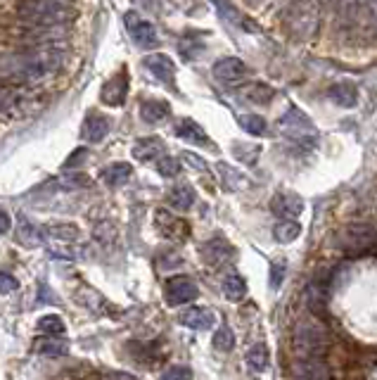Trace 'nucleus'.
<instances>
[{
  "instance_id": "9d476101",
  "label": "nucleus",
  "mask_w": 377,
  "mask_h": 380,
  "mask_svg": "<svg viewBox=\"0 0 377 380\" xmlns=\"http://www.w3.org/2000/svg\"><path fill=\"white\" fill-rule=\"evenodd\" d=\"M126 95H129V77L126 72H119L104 84L102 88V102L104 105H112V107H119L126 102Z\"/></svg>"
},
{
  "instance_id": "c9c22d12",
  "label": "nucleus",
  "mask_w": 377,
  "mask_h": 380,
  "mask_svg": "<svg viewBox=\"0 0 377 380\" xmlns=\"http://www.w3.org/2000/svg\"><path fill=\"white\" fill-rule=\"evenodd\" d=\"M157 171H159L161 176L171 178L181 171V164H178V159H173V157H159L157 159Z\"/></svg>"
},
{
  "instance_id": "f8f14e48",
  "label": "nucleus",
  "mask_w": 377,
  "mask_h": 380,
  "mask_svg": "<svg viewBox=\"0 0 377 380\" xmlns=\"http://www.w3.org/2000/svg\"><path fill=\"white\" fill-rule=\"evenodd\" d=\"M178 321H181L185 328H193V331H207V328L216 324V316L204 307H190L178 316Z\"/></svg>"
},
{
  "instance_id": "c85d7f7f",
  "label": "nucleus",
  "mask_w": 377,
  "mask_h": 380,
  "mask_svg": "<svg viewBox=\"0 0 377 380\" xmlns=\"http://www.w3.org/2000/svg\"><path fill=\"white\" fill-rule=\"evenodd\" d=\"M237 122H240L242 129H245L247 134H252V136H266V129H268L266 119L259 117V114H240Z\"/></svg>"
},
{
  "instance_id": "2eb2a0df",
  "label": "nucleus",
  "mask_w": 377,
  "mask_h": 380,
  "mask_svg": "<svg viewBox=\"0 0 377 380\" xmlns=\"http://www.w3.org/2000/svg\"><path fill=\"white\" fill-rule=\"evenodd\" d=\"M164 155V141L161 138H141V141H136V145H133V157L138 159V162H154L157 157H161Z\"/></svg>"
},
{
  "instance_id": "4c0bfd02",
  "label": "nucleus",
  "mask_w": 377,
  "mask_h": 380,
  "mask_svg": "<svg viewBox=\"0 0 377 380\" xmlns=\"http://www.w3.org/2000/svg\"><path fill=\"white\" fill-rule=\"evenodd\" d=\"M86 157H88V148H77L72 155H69V159L65 162V169H67V171L77 169V164H83V162H86Z\"/></svg>"
},
{
  "instance_id": "b1692460",
  "label": "nucleus",
  "mask_w": 377,
  "mask_h": 380,
  "mask_svg": "<svg viewBox=\"0 0 377 380\" xmlns=\"http://www.w3.org/2000/svg\"><path fill=\"white\" fill-rule=\"evenodd\" d=\"M131 174H133V166L129 162H117V164H109L107 169L102 171V181L107 183V186L117 188V186H124L131 178Z\"/></svg>"
},
{
  "instance_id": "a19ab883",
  "label": "nucleus",
  "mask_w": 377,
  "mask_h": 380,
  "mask_svg": "<svg viewBox=\"0 0 377 380\" xmlns=\"http://www.w3.org/2000/svg\"><path fill=\"white\" fill-rule=\"evenodd\" d=\"M282 274H285L282 264H273V267H271V287H278L282 283Z\"/></svg>"
},
{
  "instance_id": "c756f323",
  "label": "nucleus",
  "mask_w": 377,
  "mask_h": 380,
  "mask_svg": "<svg viewBox=\"0 0 377 380\" xmlns=\"http://www.w3.org/2000/svg\"><path fill=\"white\" fill-rule=\"evenodd\" d=\"M17 238H19V243L26 245V247L40 245V231L24 216H22V221H19V233H17Z\"/></svg>"
},
{
  "instance_id": "393cba45",
  "label": "nucleus",
  "mask_w": 377,
  "mask_h": 380,
  "mask_svg": "<svg viewBox=\"0 0 377 380\" xmlns=\"http://www.w3.org/2000/svg\"><path fill=\"white\" fill-rule=\"evenodd\" d=\"M223 295L230 299V302H240L247 295V283L240 274H228L223 278Z\"/></svg>"
},
{
  "instance_id": "ddd939ff",
  "label": "nucleus",
  "mask_w": 377,
  "mask_h": 380,
  "mask_svg": "<svg viewBox=\"0 0 377 380\" xmlns=\"http://www.w3.org/2000/svg\"><path fill=\"white\" fill-rule=\"evenodd\" d=\"M145 67L152 72L154 79H159V81L164 84H173V79H176V67H173V62L169 60L166 55H147L145 57Z\"/></svg>"
},
{
  "instance_id": "6ab92c4d",
  "label": "nucleus",
  "mask_w": 377,
  "mask_h": 380,
  "mask_svg": "<svg viewBox=\"0 0 377 380\" xmlns=\"http://www.w3.org/2000/svg\"><path fill=\"white\" fill-rule=\"evenodd\" d=\"M173 131H176L178 138H183V141H188V143H195V145H211V141H209V136L204 134V129H202L197 122H193V119L178 122Z\"/></svg>"
},
{
  "instance_id": "473e14b6",
  "label": "nucleus",
  "mask_w": 377,
  "mask_h": 380,
  "mask_svg": "<svg viewBox=\"0 0 377 380\" xmlns=\"http://www.w3.org/2000/svg\"><path fill=\"white\" fill-rule=\"evenodd\" d=\"M38 331L45 333V335H62L65 333V321L57 314H48L38 321Z\"/></svg>"
},
{
  "instance_id": "423d86ee",
  "label": "nucleus",
  "mask_w": 377,
  "mask_h": 380,
  "mask_svg": "<svg viewBox=\"0 0 377 380\" xmlns=\"http://www.w3.org/2000/svg\"><path fill=\"white\" fill-rule=\"evenodd\" d=\"M289 29L294 36H311L318 29V3L316 0H297L292 15H289Z\"/></svg>"
},
{
  "instance_id": "7c9ffc66",
  "label": "nucleus",
  "mask_w": 377,
  "mask_h": 380,
  "mask_svg": "<svg viewBox=\"0 0 377 380\" xmlns=\"http://www.w3.org/2000/svg\"><path fill=\"white\" fill-rule=\"evenodd\" d=\"M247 364L257 373L266 371V368H268V349H266L264 345H254V347L247 352Z\"/></svg>"
},
{
  "instance_id": "0eeeda50",
  "label": "nucleus",
  "mask_w": 377,
  "mask_h": 380,
  "mask_svg": "<svg viewBox=\"0 0 377 380\" xmlns=\"http://www.w3.org/2000/svg\"><path fill=\"white\" fill-rule=\"evenodd\" d=\"M124 22H126V29H129V33L136 45H141L145 50H152L159 45V33H157L152 22L143 19L138 13H126Z\"/></svg>"
},
{
  "instance_id": "6e6552de",
  "label": "nucleus",
  "mask_w": 377,
  "mask_h": 380,
  "mask_svg": "<svg viewBox=\"0 0 377 380\" xmlns=\"http://www.w3.org/2000/svg\"><path fill=\"white\" fill-rule=\"evenodd\" d=\"M164 295L171 307H181V304H188V302H193V299H197L200 290H197V285L188 278V276H173V278L166 280Z\"/></svg>"
},
{
  "instance_id": "dca6fc26",
  "label": "nucleus",
  "mask_w": 377,
  "mask_h": 380,
  "mask_svg": "<svg viewBox=\"0 0 377 380\" xmlns=\"http://www.w3.org/2000/svg\"><path fill=\"white\" fill-rule=\"evenodd\" d=\"M154 221H157V228H159L166 238H185V235H188V226H185V221L169 214L166 209H157Z\"/></svg>"
},
{
  "instance_id": "4be33fe9",
  "label": "nucleus",
  "mask_w": 377,
  "mask_h": 380,
  "mask_svg": "<svg viewBox=\"0 0 377 380\" xmlns=\"http://www.w3.org/2000/svg\"><path fill=\"white\" fill-rule=\"evenodd\" d=\"M169 114H171V107H169V102H164V100H147V102H143V107H141V117L147 124L164 122Z\"/></svg>"
},
{
  "instance_id": "a211bd4d",
  "label": "nucleus",
  "mask_w": 377,
  "mask_h": 380,
  "mask_svg": "<svg viewBox=\"0 0 377 380\" xmlns=\"http://www.w3.org/2000/svg\"><path fill=\"white\" fill-rule=\"evenodd\" d=\"M306 304L313 309V312H326V304H328V280L326 278H313L309 287H306Z\"/></svg>"
},
{
  "instance_id": "79ce46f5",
  "label": "nucleus",
  "mask_w": 377,
  "mask_h": 380,
  "mask_svg": "<svg viewBox=\"0 0 377 380\" xmlns=\"http://www.w3.org/2000/svg\"><path fill=\"white\" fill-rule=\"evenodd\" d=\"M183 159H185V162H190V164H193L195 169H204V159L195 157L193 152H185V155H183Z\"/></svg>"
},
{
  "instance_id": "e433bc0d",
  "label": "nucleus",
  "mask_w": 377,
  "mask_h": 380,
  "mask_svg": "<svg viewBox=\"0 0 377 380\" xmlns=\"http://www.w3.org/2000/svg\"><path fill=\"white\" fill-rule=\"evenodd\" d=\"M159 380H193V371L188 366H171L161 373Z\"/></svg>"
},
{
  "instance_id": "9b49d317",
  "label": "nucleus",
  "mask_w": 377,
  "mask_h": 380,
  "mask_svg": "<svg viewBox=\"0 0 377 380\" xmlns=\"http://www.w3.org/2000/svg\"><path fill=\"white\" fill-rule=\"evenodd\" d=\"M271 209L280 219H297L301 214V209H304V203L294 193H278L271 200Z\"/></svg>"
},
{
  "instance_id": "4468645a",
  "label": "nucleus",
  "mask_w": 377,
  "mask_h": 380,
  "mask_svg": "<svg viewBox=\"0 0 377 380\" xmlns=\"http://www.w3.org/2000/svg\"><path fill=\"white\" fill-rule=\"evenodd\" d=\"M107 134H109V119L102 117V114H88L83 126H81V136L88 143H100Z\"/></svg>"
},
{
  "instance_id": "bb28decb",
  "label": "nucleus",
  "mask_w": 377,
  "mask_h": 380,
  "mask_svg": "<svg viewBox=\"0 0 377 380\" xmlns=\"http://www.w3.org/2000/svg\"><path fill=\"white\" fill-rule=\"evenodd\" d=\"M211 3L218 8V13L223 15V19H228L233 26H237V29H245V31H254V26L249 24V22H247L245 17H242L240 13H237V10L233 8V5L228 3V0H211Z\"/></svg>"
},
{
  "instance_id": "f257e3e1",
  "label": "nucleus",
  "mask_w": 377,
  "mask_h": 380,
  "mask_svg": "<svg viewBox=\"0 0 377 380\" xmlns=\"http://www.w3.org/2000/svg\"><path fill=\"white\" fill-rule=\"evenodd\" d=\"M65 62V50L60 45H40L26 55H19L13 60V74L26 81H36V79L50 77Z\"/></svg>"
},
{
  "instance_id": "aec40b11",
  "label": "nucleus",
  "mask_w": 377,
  "mask_h": 380,
  "mask_svg": "<svg viewBox=\"0 0 377 380\" xmlns=\"http://www.w3.org/2000/svg\"><path fill=\"white\" fill-rule=\"evenodd\" d=\"M328 97L339 107H353L358 102V90H356V86L349 81H339V84L330 86Z\"/></svg>"
},
{
  "instance_id": "1a4fd4ad",
  "label": "nucleus",
  "mask_w": 377,
  "mask_h": 380,
  "mask_svg": "<svg viewBox=\"0 0 377 380\" xmlns=\"http://www.w3.org/2000/svg\"><path fill=\"white\" fill-rule=\"evenodd\" d=\"M214 77L223 84H240L249 77V67L237 57H221L214 65Z\"/></svg>"
},
{
  "instance_id": "c03bdc74",
  "label": "nucleus",
  "mask_w": 377,
  "mask_h": 380,
  "mask_svg": "<svg viewBox=\"0 0 377 380\" xmlns=\"http://www.w3.org/2000/svg\"><path fill=\"white\" fill-rule=\"evenodd\" d=\"M10 226H13V219L5 214L3 209H0V233H8V231H10Z\"/></svg>"
},
{
  "instance_id": "7ed1b4c3",
  "label": "nucleus",
  "mask_w": 377,
  "mask_h": 380,
  "mask_svg": "<svg viewBox=\"0 0 377 380\" xmlns=\"http://www.w3.org/2000/svg\"><path fill=\"white\" fill-rule=\"evenodd\" d=\"M335 245L346 255H365L377 247V231L368 223H349L335 235Z\"/></svg>"
},
{
  "instance_id": "a878e982",
  "label": "nucleus",
  "mask_w": 377,
  "mask_h": 380,
  "mask_svg": "<svg viewBox=\"0 0 377 380\" xmlns=\"http://www.w3.org/2000/svg\"><path fill=\"white\" fill-rule=\"evenodd\" d=\"M169 205L176 207V209H190V207L195 205V193L190 186H185V183H181V186H173L171 193H169Z\"/></svg>"
},
{
  "instance_id": "72a5a7b5",
  "label": "nucleus",
  "mask_w": 377,
  "mask_h": 380,
  "mask_svg": "<svg viewBox=\"0 0 377 380\" xmlns=\"http://www.w3.org/2000/svg\"><path fill=\"white\" fill-rule=\"evenodd\" d=\"M214 347L221 349V352H230V349L235 347V335L228 326H221L214 333Z\"/></svg>"
},
{
  "instance_id": "f3484780",
  "label": "nucleus",
  "mask_w": 377,
  "mask_h": 380,
  "mask_svg": "<svg viewBox=\"0 0 377 380\" xmlns=\"http://www.w3.org/2000/svg\"><path fill=\"white\" fill-rule=\"evenodd\" d=\"M299 378L301 380H330V368L323 356H304L299 359Z\"/></svg>"
},
{
  "instance_id": "5701e85b",
  "label": "nucleus",
  "mask_w": 377,
  "mask_h": 380,
  "mask_svg": "<svg viewBox=\"0 0 377 380\" xmlns=\"http://www.w3.org/2000/svg\"><path fill=\"white\" fill-rule=\"evenodd\" d=\"M299 235H301V223L297 221V219H280V221L273 226V238L282 245L297 240Z\"/></svg>"
},
{
  "instance_id": "37998d69",
  "label": "nucleus",
  "mask_w": 377,
  "mask_h": 380,
  "mask_svg": "<svg viewBox=\"0 0 377 380\" xmlns=\"http://www.w3.org/2000/svg\"><path fill=\"white\" fill-rule=\"evenodd\" d=\"M365 3V8H368V15H370V19H373V24L377 26V0H363Z\"/></svg>"
},
{
  "instance_id": "2f4dec72",
  "label": "nucleus",
  "mask_w": 377,
  "mask_h": 380,
  "mask_svg": "<svg viewBox=\"0 0 377 380\" xmlns=\"http://www.w3.org/2000/svg\"><path fill=\"white\" fill-rule=\"evenodd\" d=\"M245 97L249 102H254V105H268V102L273 100V88H268V86L264 84L249 86L245 90Z\"/></svg>"
},
{
  "instance_id": "20e7f679",
  "label": "nucleus",
  "mask_w": 377,
  "mask_h": 380,
  "mask_svg": "<svg viewBox=\"0 0 377 380\" xmlns=\"http://www.w3.org/2000/svg\"><path fill=\"white\" fill-rule=\"evenodd\" d=\"M294 347H297L299 356H323L328 349V333L318 321H301L294 333Z\"/></svg>"
},
{
  "instance_id": "cd10ccee",
  "label": "nucleus",
  "mask_w": 377,
  "mask_h": 380,
  "mask_svg": "<svg viewBox=\"0 0 377 380\" xmlns=\"http://www.w3.org/2000/svg\"><path fill=\"white\" fill-rule=\"evenodd\" d=\"M48 233L57 243H74L79 238V228L74 223H52V226H48Z\"/></svg>"
},
{
  "instance_id": "39448f33",
  "label": "nucleus",
  "mask_w": 377,
  "mask_h": 380,
  "mask_svg": "<svg viewBox=\"0 0 377 380\" xmlns=\"http://www.w3.org/2000/svg\"><path fill=\"white\" fill-rule=\"evenodd\" d=\"M280 126H282V131L297 143V145H301L304 150L316 148L318 136L313 134V126L309 122V117H306L299 107H289V112L280 119Z\"/></svg>"
},
{
  "instance_id": "58836bf2",
  "label": "nucleus",
  "mask_w": 377,
  "mask_h": 380,
  "mask_svg": "<svg viewBox=\"0 0 377 380\" xmlns=\"http://www.w3.org/2000/svg\"><path fill=\"white\" fill-rule=\"evenodd\" d=\"M17 287H19V283H17L15 276L0 271V295H10V292H15Z\"/></svg>"
},
{
  "instance_id": "412c9836",
  "label": "nucleus",
  "mask_w": 377,
  "mask_h": 380,
  "mask_svg": "<svg viewBox=\"0 0 377 380\" xmlns=\"http://www.w3.org/2000/svg\"><path fill=\"white\" fill-rule=\"evenodd\" d=\"M202 257H204L209 264L218 267V264L228 262V259L233 257V247L225 243V240H209V243L202 247Z\"/></svg>"
},
{
  "instance_id": "f03ea898",
  "label": "nucleus",
  "mask_w": 377,
  "mask_h": 380,
  "mask_svg": "<svg viewBox=\"0 0 377 380\" xmlns=\"http://www.w3.org/2000/svg\"><path fill=\"white\" fill-rule=\"evenodd\" d=\"M19 15L33 26H60L74 19V10L67 0H24Z\"/></svg>"
},
{
  "instance_id": "f704fd0d",
  "label": "nucleus",
  "mask_w": 377,
  "mask_h": 380,
  "mask_svg": "<svg viewBox=\"0 0 377 380\" xmlns=\"http://www.w3.org/2000/svg\"><path fill=\"white\" fill-rule=\"evenodd\" d=\"M67 349L69 347L65 340H57V338H50L40 345V354H45V356H62V354H67Z\"/></svg>"
},
{
  "instance_id": "ea45409f",
  "label": "nucleus",
  "mask_w": 377,
  "mask_h": 380,
  "mask_svg": "<svg viewBox=\"0 0 377 380\" xmlns=\"http://www.w3.org/2000/svg\"><path fill=\"white\" fill-rule=\"evenodd\" d=\"M88 183V178L83 174H74V176H62V186L65 188H83Z\"/></svg>"
}]
</instances>
